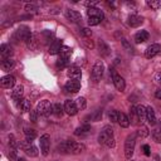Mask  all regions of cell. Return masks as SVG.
<instances>
[{
  "label": "cell",
  "instance_id": "obj_54",
  "mask_svg": "<svg viewBox=\"0 0 161 161\" xmlns=\"http://www.w3.org/2000/svg\"><path fill=\"white\" fill-rule=\"evenodd\" d=\"M18 161H25L24 158H18Z\"/></svg>",
  "mask_w": 161,
  "mask_h": 161
},
{
  "label": "cell",
  "instance_id": "obj_15",
  "mask_svg": "<svg viewBox=\"0 0 161 161\" xmlns=\"http://www.w3.org/2000/svg\"><path fill=\"white\" fill-rule=\"evenodd\" d=\"M62 48H63V43H62V40H60V39H55V40L52 42L50 45H49V54H52V55H54V54H59L60 50H62Z\"/></svg>",
  "mask_w": 161,
  "mask_h": 161
},
{
  "label": "cell",
  "instance_id": "obj_23",
  "mask_svg": "<svg viewBox=\"0 0 161 161\" xmlns=\"http://www.w3.org/2000/svg\"><path fill=\"white\" fill-rule=\"evenodd\" d=\"M0 52H1L3 59H8V58H10L13 55V48L10 45H8V44H3L0 47Z\"/></svg>",
  "mask_w": 161,
  "mask_h": 161
},
{
  "label": "cell",
  "instance_id": "obj_38",
  "mask_svg": "<svg viewBox=\"0 0 161 161\" xmlns=\"http://www.w3.org/2000/svg\"><path fill=\"white\" fill-rule=\"evenodd\" d=\"M121 43H122V47L125 48V50H127L128 53H133V48H132L131 43H130L127 39H122Z\"/></svg>",
  "mask_w": 161,
  "mask_h": 161
},
{
  "label": "cell",
  "instance_id": "obj_1",
  "mask_svg": "<svg viewBox=\"0 0 161 161\" xmlns=\"http://www.w3.org/2000/svg\"><path fill=\"white\" fill-rule=\"evenodd\" d=\"M58 150L59 152H68V153H80L83 151H86V146L83 143H79V142H74V141H63L59 146H58Z\"/></svg>",
  "mask_w": 161,
  "mask_h": 161
},
{
  "label": "cell",
  "instance_id": "obj_48",
  "mask_svg": "<svg viewBox=\"0 0 161 161\" xmlns=\"http://www.w3.org/2000/svg\"><path fill=\"white\" fill-rule=\"evenodd\" d=\"M106 146H107V147H111V148H112V147H114V146H116L114 138H113V137H111V138H109V140L106 142Z\"/></svg>",
  "mask_w": 161,
  "mask_h": 161
},
{
  "label": "cell",
  "instance_id": "obj_45",
  "mask_svg": "<svg viewBox=\"0 0 161 161\" xmlns=\"http://www.w3.org/2000/svg\"><path fill=\"white\" fill-rule=\"evenodd\" d=\"M42 35L44 36V40H45V42H49V40L53 38V33L49 31V30H44V31L42 33Z\"/></svg>",
  "mask_w": 161,
  "mask_h": 161
},
{
  "label": "cell",
  "instance_id": "obj_41",
  "mask_svg": "<svg viewBox=\"0 0 161 161\" xmlns=\"http://www.w3.org/2000/svg\"><path fill=\"white\" fill-rule=\"evenodd\" d=\"M67 64H68V60H64V59H62V58H58V60H57V63H55V65H57L58 69H63Z\"/></svg>",
  "mask_w": 161,
  "mask_h": 161
},
{
  "label": "cell",
  "instance_id": "obj_21",
  "mask_svg": "<svg viewBox=\"0 0 161 161\" xmlns=\"http://www.w3.org/2000/svg\"><path fill=\"white\" fill-rule=\"evenodd\" d=\"M142 23H143V18L140 16V15L133 14V15H131V16L128 18V25L132 26V28H137V26H140Z\"/></svg>",
  "mask_w": 161,
  "mask_h": 161
},
{
  "label": "cell",
  "instance_id": "obj_22",
  "mask_svg": "<svg viewBox=\"0 0 161 161\" xmlns=\"http://www.w3.org/2000/svg\"><path fill=\"white\" fill-rule=\"evenodd\" d=\"M23 94H24V87H23L21 84H18V86L11 91V97H13V99H15V101L23 99V98H21Z\"/></svg>",
  "mask_w": 161,
  "mask_h": 161
},
{
  "label": "cell",
  "instance_id": "obj_29",
  "mask_svg": "<svg viewBox=\"0 0 161 161\" xmlns=\"http://www.w3.org/2000/svg\"><path fill=\"white\" fill-rule=\"evenodd\" d=\"M146 109H147L146 119L148 121V123H150V125H155V123H156V114H155L153 108H152L151 106H148V107H146Z\"/></svg>",
  "mask_w": 161,
  "mask_h": 161
},
{
  "label": "cell",
  "instance_id": "obj_32",
  "mask_svg": "<svg viewBox=\"0 0 161 161\" xmlns=\"http://www.w3.org/2000/svg\"><path fill=\"white\" fill-rule=\"evenodd\" d=\"M24 133H25L26 140H29V141H33V140L36 137V131H35L34 128L25 127V128H24Z\"/></svg>",
  "mask_w": 161,
  "mask_h": 161
},
{
  "label": "cell",
  "instance_id": "obj_50",
  "mask_svg": "<svg viewBox=\"0 0 161 161\" xmlns=\"http://www.w3.org/2000/svg\"><path fill=\"white\" fill-rule=\"evenodd\" d=\"M142 150H143V152H145L146 156H150V155H151V152H150V146H148V145H143Z\"/></svg>",
  "mask_w": 161,
  "mask_h": 161
},
{
  "label": "cell",
  "instance_id": "obj_51",
  "mask_svg": "<svg viewBox=\"0 0 161 161\" xmlns=\"http://www.w3.org/2000/svg\"><path fill=\"white\" fill-rule=\"evenodd\" d=\"M155 97H156L157 99H160V101H161V88H158V89L155 92Z\"/></svg>",
  "mask_w": 161,
  "mask_h": 161
},
{
  "label": "cell",
  "instance_id": "obj_6",
  "mask_svg": "<svg viewBox=\"0 0 161 161\" xmlns=\"http://www.w3.org/2000/svg\"><path fill=\"white\" fill-rule=\"evenodd\" d=\"M103 72H104V64L102 60H97L93 65V69H92V80L93 82H98L102 75H103Z\"/></svg>",
  "mask_w": 161,
  "mask_h": 161
},
{
  "label": "cell",
  "instance_id": "obj_8",
  "mask_svg": "<svg viewBox=\"0 0 161 161\" xmlns=\"http://www.w3.org/2000/svg\"><path fill=\"white\" fill-rule=\"evenodd\" d=\"M111 137H113V128L107 125V126H104V127L101 130V133H99V136H98V142L102 143V145H106V142H107Z\"/></svg>",
  "mask_w": 161,
  "mask_h": 161
},
{
  "label": "cell",
  "instance_id": "obj_31",
  "mask_svg": "<svg viewBox=\"0 0 161 161\" xmlns=\"http://www.w3.org/2000/svg\"><path fill=\"white\" fill-rule=\"evenodd\" d=\"M70 55H72V49L69 47H63L60 53H59V58H62L64 60H68L70 58Z\"/></svg>",
  "mask_w": 161,
  "mask_h": 161
},
{
  "label": "cell",
  "instance_id": "obj_11",
  "mask_svg": "<svg viewBox=\"0 0 161 161\" xmlns=\"http://www.w3.org/2000/svg\"><path fill=\"white\" fill-rule=\"evenodd\" d=\"M64 111H65V113L69 114V116H74V114H77V112H78V107H77V104H75V101L67 99V101L64 102Z\"/></svg>",
  "mask_w": 161,
  "mask_h": 161
},
{
  "label": "cell",
  "instance_id": "obj_43",
  "mask_svg": "<svg viewBox=\"0 0 161 161\" xmlns=\"http://www.w3.org/2000/svg\"><path fill=\"white\" fill-rule=\"evenodd\" d=\"M102 20L101 19H98V18H88V25L89 26H94V25H98L99 23H101Z\"/></svg>",
  "mask_w": 161,
  "mask_h": 161
},
{
  "label": "cell",
  "instance_id": "obj_16",
  "mask_svg": "<svg viewBox=\"0 0 161 161\" xmlns=\"http://www.w3.org/2000/svg\"><path fill=\"white\" fill-rule=\"evenodd\" d=\"M97 47H98V52H99V54L102 55V57H108L109 54H111V49H109V47H108V44L104 42V40H98V43H97Z\"/></svg>",
  "mask_w": 161,
  "mask_h": 161
},
{
  "label": "cell",
  "instance_id": "obj_3",
  "mask_svg": "<svg viewBox=\"0 0 161 161\" xmlns=\"http://www.w3.org/2000/svg\"><path fill=\"white\" fill-rule=\"evenodd\" d=\"M36 111L40 116L48 117L49 114L53 113V104H50V102L48 99H43L36 104Z\"/></svg>",
  "mask_w": 161,
  "mask_h": 161
},
{
  "label": "cell",
  "instance_id": "obj_36",
  "mask_svg": "<svg viewBox=\"0 0 161 161\" xmlns=\"http://www.w3.org/2000/svg\"><path fill=\"white\" fill-rule=\"evenodd\" d=\"M130 116H131L132 123H137L138 117H137V112H136V107H135V106H132V107L130 108ZM131 121H130V122H131Z\"/></svg>",
  "mask_w": 161,
  "mask_h": 161
},
{
  "label": "cell",
  "instance_id": "obj_46",
  "mask_svg": "<svg viewBox=\"0 0 161 161\" xmlns=\"http://www.w3.org/2000/svg\"><path fill=\"white\" fill-rule=\"evenodd\" d=\"M80 34L87 38V36H91V35H92V30H91L89 28H82V29H80Z\"/></svg>",
  "mask_w": 161,
  "mask_h": 161
},
{
  "label": "cell",
  "instance_id": "obj_40",
  "mask_svg": "<svg viewBox=\"0 0 161 161\" xmlns=\"http://www.w3.org/2000/svg\"><path fill=\"white\" fill-rule=\"evenodd\" d=\"M152 137H153V141L157 142V143H161V131L160 130H155L152 132Z\"/></svg>",
  "mask_w": 161,
  "mask_h": 161
},
{
  "label": "cell",
  "instance_id": "obj_53",
  "mask_svg": "<svg viewBox=\"0 0 161 161\" xmlns=\"http://www.w3.org/2000/svg\"><path fill=\"white\" fill-rule=\"evenodd\" d=\"M158 126H160V131H161V119L158 121Z\"/></svg>",
  "mask_w": 161,
  "mask_h": 161
},
{
  "label": "cell",
  "instance_id": "obj_17",
  "mask_svg": "<svg viewBox=\"0 0 161 161\" xmlns=\"http://www.w3.org/2000/svg\"><path fill=\"white\" fill-rule=\"evenodd\" d=\"M65 16H67L68 20H70V21H73V23H78V21L82 20V15H80L78 11L72 10V9L65 10Z\"/></svg>",
  "mask_w": 161,
  "mask_h": 161
},
{
  "label": "cell",
  "instance_id": "obj_37",
  "mask_svg": "<svg viewBox=\"0 0 161 161\" xmlns=\"http://www.w3.org/2000/svg\"><path fill=\"white\" fill-rule=\"evenodd\" d=\"M136 133H137V136H140V137H146V136L148 135V128H147V126L141 125V127L138 128V131H137Z\"/></svg>",
  "mask_w": 161,
  "mask_h": 161
},
{
  "label": "cell",
  "instance_id": "obj_13",
  "mask_svg": "<svg viewBox=\"0 0 161 161\" xmlns=\"http://www.w3.org/2000/svg\"><path fill=\"white\" fill-rule=\"evenodd\" d=\"M64 88H65L67 92L75 93V92H78L80 89V82L78 79H69V80H67Z\"/></svg>",
  "mask_w": 161,
  "mask_h": 161
},
{
  "label": "cell",
  "instance_id": "obj_25",
  "mask_svg": "<svg viewBox=\"0 0 161 161\" xmlns=\"http://www.w3.org/2000/svg\"><path fill=\"white\" fill-rule=\"evenodd\" d=\"M136 112H137V117H138V121L142 123L143 121H146V114H147V109L145 106L140 104L136 107Z\"/></svg>",
  "mask_w": 161,
  "mask_h": 161
},
{
  "label": "cell",
  "instance_id": "obj_55",
  "mask_svg": "<svg viewBox=\"0 0 161 161\" xmlns=\"http://www.w3.org/2000/svg\"><path fill=\"white\" fill-rule=\"evenodd\" d=\"M131 161H132V160H131Z\"/></svg>",
  "mask_w": 161,
  "mask_h": 161
},
{
  "label": "cell",
  "instance_id": "obj_27",
  "mask_svg": "<svg viewBox=\"0 0 161 161\" xmlns=\"http://www.w3.org/2000/svg\"><path fill=\"white\" fill-rule=\"evenodd\" d=\"M18 106H19V108L21 109V112H30V111H31V103H30V101L26 99V98L20 99V102H19Z\"/></svg>",
  "mask_w": 161,
  "mask_h": 161
},
{
  "label": "cell",
  "instance_id": "obj_20",
  "mask_svg": "<svg viewBox=\"0 0 161 161\" xmlns=\"http://www.w3.org/2000/svg\"><path fill=\"white\" fill-rule=\"evenodd\" d=\"M87 14H88V18L92 16V18H98L101 20H103V18H104L103 11L101 9H98V8H88L87 9Z\"/></svg>",
  "mask_w": 161,
  "mask_h": 161
},
{
  "label": "cell",
  "instance_id": "obj_24",
  "mask_svg": "<svg viewBox=\"0 0 161 161\" xmlns=\"http://www.w3.org/2000/svg\"><path fill=\"white\" fill-rule=\"evenodd\" d=\"M148 33L146 31V30H140V31H137L136 34H135V42L136 43H143V42H146L147 39H148Z\"/></svg>",
  "mask_w": 161,
  "mask_h": 161
},
{
  "label": "cell",
  "instance_id": "obj_47",
  "mask_svg": "<svg viewBox=\"0 0 161 161\" xmlns=\"http://www.w3.org/2000/svg\"><path fill=\"white\" fill-rule=\"evenodd\" d=\"M25 10L26 11H35V10H38V8L34 4H26L25 5Z\"/></svg>",
  "mask_w": 161,
  "mask_h": 161
},
{
  "label": "cell",
  "instance_id": "obj_19",
  "mask_svg": "<svg viewBox=\"0 0 161 161\" xmlns=\"http://www.w3.org/2000/svg\"><path fill=\"white\" fill-rule=\"evenodd\" d=\"M102 114H103V111L102 109H96V111H93L92 113H89L88 116H86L84 117V121L86 122H97V121H99L101 118H102Z\"/></svg>",
  "mask_w": 161,
  "mask_h": 161
},
{
  "label": "cell",
  "instance_id": "obj_42",
  "mask_svg": "<svg viewBox=\"0 0 161 161\" xmlns=\"http://www.w3.org/2000/svg\"><path fill=\"white\" fill-rule=\"evenodd\" d=\"M109 119L111 122H118V111L113 109L109 112Z\"/></svg>",
  "mask_w": 161,
  "mask_h": 161
},
{
  "label": "cell",
  "instance_id": "obj_28",
  "mask_svg": "<svg viewBox=\"0 0 161 161\" xmlns=\"http://www.w3.org/2000/svg\"><path fill=\"white\" fill-rule=\"evenodd\" d=\"M118 123H119L121 127L127 128L131 122H130V118H128L123 112H118Z\"/></svg>",
  "mask_w": 161,
  "mask_h": 161
},
{
  "label": "cell",
  "instance_id": "obj_33",
  "mask_svg": "<svg viewBox=\"0 0 161 161\" xmlns=\"http://www.w3.org/2000/svg\"><path fill=\"white\" fill-rule=\"evenodd\" d=\"M63 111H64V107H62L59 103H54L53 104V114L55 117H62Z\"/></svg>",
  "mask_w": 161,
  "mask_h": 161
},
{
  "label": "cell",
  "instance_id": "obj_49",
  "mask_svg": "<svg viewBox=\"0 0 161 161\" xmlns=\"http://www.w3.org/2000/svg\"><path fill=\"white\" fill-rule=\"evenodd\" d=\"M83 4L86 6H88V8H96V5L98 4V1H84Z\"/></svg>",
  "mask_w": 161,
  "mask_h": 161
},
{
  "label": "cell",
  "instance_id": "obj_39",
  "mask_svg": "<svg viewBox=\"0 0 161 161\" xmlns=\"http://www.w3.org/2000/svg\"><path fill=\"white\" fill-rule=\"evenodd\" d=\"M9 146H10L11 148H16V147L19 146V142L15 140L14 135H10V136H9Z\"/></svg>",
  "mask_w": 161,
  "mask_h": 161
},
{
  "label": "cell",
  "instance_id": "obj_14",
  "mask_svg": "<svg viewBox=\"0 0 161 161\" xmlns=\"http://www.w3.org/2000/svg\"><path fill=\"white\" fill-rule=\"evenodd\" d=\"M39 44H40L39 34H38V33H33L31 36H30V39L26 42V47H28V49H30V50H35V49L39 47Z\"/></svg>",
  "mask_w": 161,
  "mask_h": 161
},
{
  "label": "cell",
  "instance_id": "obj_9",
  "mask_svg": "<svg viewBox=\"0 0 161 161\" xmlns=\"http://www.w3.org/2000/svg\"><path fill=\"white\" fill-rule=\"evenodd\" d=\"M39 143H40V151L44 156H48L49 153V148H50V136L49 135H43L39 140Z\"/></svg>",
  "mask_w": 161,
  "mask_h": 161
},
{
  "label": "cell",
  "instance_id": "obj_52",
  "mask_svg": "<svg viewBox=\"0 0 161 161\" xmlns=\"http://www.w3.org/2000/svg\"><path fill=\"white\" fill-rule=\"evenodd\" d=\"M155 80H156L157 83H160V84H161V73H157V74L155 75Z\"/></svg>",
  "mask_w": 161,
  "mask_h": 161
},
{
  "label": "cell",
  "instance_id": "obj_12",
  "mask_svg": "<svg viewBox=\"0 0 161 161\" xmlns=\"http://www.w3.org/2000/svg\"><path fill=\"white\" fill-rule=\"evenodd\" d=\"M67 75L69 77V79H78L79 80L82 77V70L77 65H70L67 69Z\"/></svg>",
  "mask_w": 161,
  "mask_h": 161
},
{
  "label": "cell",
  "instance_id": "obj_18",
  "mask_svg": "<svg viewBox=\"0 0 161 161\" xmlns=\"http://www.w3.org/2000/svg\"><path fill=\"white\" fill-rule=\"evenodd\" d=\"M0 83H1V87L3 88H13L15 86V78L13 75H4L1 79H0Z\"/></svg>",
  "mask_w": 161,
  "mask_h": 161
},
{
  "label": "cell",
  "instance_id": "obj_4",
  "mask_svg": "<svg viewBox=\"0 0 161 161\" xmlns=\"http://www.w3.org/2000/svg\"><path fill=\"white\" fill-rule=\"evenodd\" d=\"M109 73L112 74V80H113V84H114V87H116V89L117 91H125V88H126V82H125V79H123V77H121L117 72H116V69L114 68H111L109 67Z\"/></svg>",
  "mask_w": 161,
  "mask_h": 161
},
{
  "label": "cell",
  "instance_id": "obj_2",
  "mask_svg": "<svg viewBox=\"0 0 161 161\" xmlns=\"http://www.w3.org/2000/svg\"><path fill=\"white\" fill-rule=\"evenodd\" d=\"M136 136H137V133L133 132V133H131V135H128L126 137V141H125V157L127 160H131V157L133 155L135 145H136Z\"/></svg>",
  "mask_w": 161,
  "mask_h": 161
},
{
  "label": "cell",
  "instance_id": "obj_10",
  "mask_svg": "<svg viewBox=\"0 0 161 161\" xmlns=\"http://www.w3.org/2000/svg\"><path fill=\"white\" fill-rule=\"evenodd\" d=\"M158 53H161V44L155 43V44H151V45L147 47V49L145 50V57L151 59V58L156 57Z\"/></svg>",
  "mask_w": 161,
  "mask_h": 161
},
{
  "label": "cell",
  "instance_id": "obj_26",
  "mask_svg": "<svg viewBox=\"0 0 161 161\" xmlns=\"http://www.w3.org/2000/svg\"><path fill=\"white\" fill-rule=\"evenodd\" d=\"M91 131H92V127L88 123H84V125H82V126H79V127H77L74 130V135L75 136H80V135H86V133H88Z\"/></svg>",
  "mask_w": 161,
  "mask_h": 161
},
{
  "label": "cell",
  "instance_id": "obj_5",
  "mask_svg": "<svg viewBox=\"0 0 161 161\" xmlns=\"http://www.w3.org/2000/svg\"><path fill=\"white\" fill-rule=\"evenodd\" d=\"M19 146L21 147V150L30 157H35L38 156V148L31 143V141L29 140H24V141H20L19 142Z\"/></svg>",
  "mask_w": 161,
  "mask_h": 161
},
{
  "label": "cell",
  "instance_id": "obj_30",
  "mask_svg": "<svg viewBox=\"0 0 161 161\" xmlns=\"http://www.w3.org/2000/svg\"><path fill=\"white\" fill-rule=\"evenodd\" d=\"M15 65V62L11 59V58H8V59H3L1 62V68L5 70V72H9L10 69H13Z\"/></svg>",
  "mask_w": 161,
  "mask_h": 161
},
{
  "label": "cell",
  "instance_id": "obj_34",
  "mask_svg": "<svg viewBox=\"0 0 161 161\" xmlns=\"http://www.w3.org/2000/svg\"><path fill=\"white\" fill-rule=\"evenodd\" d=\"M146 4L152 9V10H158L161 8V3L158 0H147Z\"/></svg>",
  "mask_w": 161,
  "mask_h": 161
},
{
  "label": "cell",
  "instance_id": "obj_35",
  "mask_svg": "<svg viewBox=\"0 0 161 161\" xmlns=\"http://www.w3.org/2000/svg\"><path fill=\"white\" fill-rule=\"evenodd\" d=\"M75 104H77L78 109H84V108L87 107V101H86L84 97H78V98L75 99Z\"/></svg>",
  "mask_w": 161,
  "mask_h": 161
},
{
  "label": "cell",
  "instance_id": "obj_7",
  "mask_svg": "<svg viewBox=\"0 0 161 161\" xmlns=\"http://www.w3.org/2000/svg\"><path fill=\"white\" fill-rule=\"evenodd\" d=\"M31 31H30V29L26 26V25H21L20 28H18V30L15 31V38L18 39V40H21V42H28L29 39H30V36H31Z\"/></svg>",
  "mask_w": 161,
  "mask_h": 161
},
{
  "label": "cell",
  "instance_id": "obj_44",
  "mask_svg": "<svg viewBox=\"0 0 161 161\" xmlns=\"http://www.w3.org/2000/svg\"><path fill=\"white\" fill-rule=\"evenodd\" d=\"M38 111L36 109H31L30 111V114H29V118H30V121L31 122H36V119H38Z\"/></svg>",
  "mask_w": 161,
  "mask_h": 161
}]
</instances>
